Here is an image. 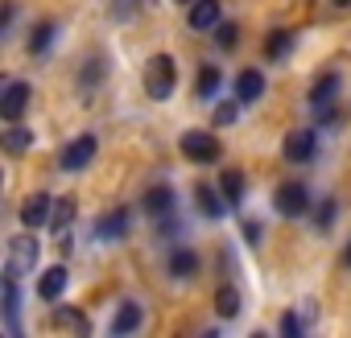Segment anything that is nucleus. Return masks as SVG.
<instances>
[{"mask_svg":"<svg viewBox=\"0 0 351 338\" xmlns=\"http://www.w3.org/2000/svg\"><path fill=\"white\" fill-rule=\"evenodd\" d=\"M215 46H219V50H236V46H240V29H236V25H219V29H215Z\"/></svg>","mask_w":351,"mask_h":338,"instance_id":"nucleus-28","label":"nucleus"},{"mask_svg":"<svg viewBox=\"0 0 351 338\" xmlns=\"http://www.w3.org/2000/svg\"><path fill=\"white\" fill-rule=\"evenodd\" d=\"M141 211L153 215V219H169V215H173V190H169V186H153V190H145Z\"/></svg>","mask_w":351,"mask_h":338,"instance_id":"nucleus-10","label":"nucleus"},{"mask_svg":"<svg viewBox=\"0 0 351 338\" xmlns=\"http://www.w3.org/2000/svg\"><path fill=\"white\" fill-rule=\"evenodd\" d=\"M219 83H223V75H219L215 66H203V70L195 75V95H203V99H207V95H215V91H219Z\"/></svg>","mask_w":351,"mask_h":338,"instance_id":"nucleus-25","label":"nucleus"},{"mask_svg":"<svg viewBox=\"0 0 351 338\" xmlns=\"http://www.w3.org/2000/svg\"><path fill=\"white\" fill-rule=\"evenodd\" d=\"M17 313H21L17 276H5V326H9V334H21V326H17Z\"/></svg>","mask_w":351,"mask_h":338,"instance_id":"nucleus-18","label":"nucleus"},{"mask_svg":"<svg viewBox=\"0 0 351 338\" xmlns=\"http://www.w3.org/2000/svg\"><path fill=\"white\" fill-rule=\"evenodd\" d=\"M244 235H248V244H261V227L256 223H244Z\"/></svg>","mask_w":351,"mask_h":338,"instance_id":"nucleus-33","label":"nucleus"},{"mask_svg":"<svg viewBox=\"0 0 351 338\" xmlns=\"http://www.w3.org/2000/svg\"><path fill=\"white\" fill-rule=\"evenodd\" d=\"M66 281H71L66 264H54V268H46V272H42V281H38V297H42V301H58V297L66 293Z\"/></svg>","mask_w":351,"mask_h":338,"instance_id":"nucleus-11","label":"nucleus"},{"mask_svg":"<svg viewBox=\"0 0 351 338\" xmlns=\"http://www.w3.org/2000/svg\"><path fill=\"white\" fill-rule=\"evenodd\" d=\"M169 272L178 276V281H191V276L199 272V256H195V252H186V248H178V252L169 256Z\"/></svg>","mask_w":351,"mask_h":338,"instance_id":"nucleus-21","label":"nucleus"},{"mask_svg":"<svg viewBox=\"0 0 351 338\" xmlns=\"http://www.w3.org/2000/svg\"><path fill=\"white\" fill-rule=\"evenodd\" d=\"M195 203H199V211L207 219H223L228 215V198H219L211 186H195Z\"/></svg>","mask_w":351,"mask_h":338,"instance_id":"nucleus-17","label":"nucleus"},{"mask_svg":"<svg viewBox=\"0 0 351 338\" xmlns=\"http://www.w3.org/2000/svg\"><path fill=\"white\" fill-rule=\"evenodd\" d=\"M124 235H128V211H108V215L95 219V239L116 244V239H124Z\"/></svg>","mask_w":351,"mask_h":338,"instance_id":"nucleus-9","label":"nucleus"},{"mask_svg":"<svg viewBox=\"0 0 351 338\" xmlns=\"http://www.w3.org/2000/svg\"><path fill=\"white\" fill-rule=\"evenodd\" d=\"M54 326H58V330H75V334H83V338L91 334V322H87L79 309H54Z\"/></svg>","mask_w":351,"mask_h":338,"instance_id":"nucleus-23","label":"nucleus"},{"mask_svg":"<svg viewBox=\"0 0 351 338\" xmlns=\"http://www.w3.org/2000/svg\"><path fill=\"white\" fill-rule=\"evenodd\" d=\"M104 70H108L104 62H87V66H83V87H95V83H104Z\"/></svg>","mask_w":351,"mask_h":338,"instance_id":"nucleus-30","label":"nucleus"},{"mask_svg":"<svg viewBox=\"0 0 351 338\" xmlns=\"http://www.w3.org/2000/svg\"><path fill=\"white\" fill-rule=\"evenodd\" d=\"M335 95H339V79H335V75H322V79L314 83V91H310V107H314V112L335 107Z\"/></svg>","mask_w":351,"mask_h":338,"instance_id":"nucleus-16","label":"nucleus"},{"mask_svg":"<svg viewBox=\"0 0 351 338\" xmlns=\"http://www.w3.org/2000/svg\"><path fill=\"white\" fill-rule=\"evenodd\" d=\"M314 223H318V227H330V223H335V203H330V198H326V203L318 207V215H314Z\"/></svg>","mask_w":351,"mask_h":338,"instance_id":"nucleus-32","label":"nucleus"},{"mask_svg":"<svg viewBox=\"0 0 351 338\" xmlns=\"http://www.w3.org/2000/svg\"><path fill=\"white\" fill-rule=\"evenodd\" d=\"M25 107H29V87L25 83H9L5 95H0V116H5L9 124H17L25 116Z\"/></svg>","mask_w":351,"mask_h":338,"instance_id":"nucleus-8","label":"nucleus"},{"mask_svg":"<svg viewBox=\"0 0 351 338\" xmlns=\"http://www.w3.org/2000/svg\"><path fill=\"white\" fill-rule=\"evenodd\" d=\"M141 322H145V309L136 305V301H124L120 309H116V317H112V334H136L141 330Z\"/></svg>","mask_w":351,"mask_h":338,"instance_id":"nucleus-13","label":"nucleus"},{"mask_svg":"<svg viewBox=\"0 0 351 338\" xmlns=\"http://www.w3.org/2000/svg\"><path fill=\"white\" fill-rule=\"evenodd\" d=\"M178 148H182V157L186 161H195V165H215L219 161V140L211 136V132H199V128H191V132H182V140H178Z\"/></svg>","mask_w":351,"mask_h":338,"instance_id":"nucleus-3","label":"nucleus"},{"mask_svg":"<svg viewBox=\"0 0 351 338\" xmlns=\"http://www.w3.org/2000/svg\"><path fill=\"white\" fill-rule=\"evenodd\" d=\"M71 223H75V198H58V203H54V215H50L54 235H66Z\"/></svg>","mask_w":351,"mask_h":338,"instance_id":"nucleus-22","label":"nucleus"},{"mask_svg":"<svg viewBox=\"0 0 351 338\" xmlns=\"http://www.w3.org/2000/svg\"><path fill=\"white\" fill-rule=\"evenodd\" d=\"M186 25H191L195 34H203V29L219 25V0H195L191 13H186Z\"/></svg>","mask_w":351,"mask_h":338,"instance_id":"nucleus-12","label":"nucleus"},{"mask_svg":"<svg viewBox=\"0 0 351 338\" xmlns=\"http://www.w3.org/2000/svg\"><path fill=\"white\" fill-rule=\"evenodd\" d=\"M50 215H54V198H50V194H29V198H25V207H21V223H25L29 231L46 227V223H50Z\"/></svg>","mask_w":351,"mask_h":338,"instance_id":"nucleus-7","label":"nucleus"},{"mask_svg":"<svg viewBox=\"0 0 351 338\" xmlns=\"http://www.w3.org/2000/svg\"><path fill=\"white\" fill-rule=\"evenodd\" d=\"M273 207H277V215L298 219V215H306V211H310V194H306V186H302V182H281V186H277V194H273Z\"/></svg>","mask_w":351,"mask_h":338,"instance_id":"nucleus-4","label":"nucleus"},{"mask_svg":"<svg viewBox=\"0 0 351 338\" xmlns=\"http://www.w3.org/2000/svg\"><path fill=\"white\" fill-rule=\"evenodd\" d=\"M145 9V0H112V17L116 21H128V17H136Z\"/></svg>","mask_w":351,"mask_h":338,"instance_id":"nucleus-27","label":"nucleus"},{"mask_svg":"<svg viewBox=\"0 0 351 338\" xmlns=\"http://www.w3.org/2000/svg\"><path fill=\"white\" fill-rule=\"evenodd\" d=\"M314 148H318L314 128H293V132L285 136V161H293V165H306V161L314 157Z\"/></svg>","mask_w":351,"mask_h":338,"instance_id":"nucleus-6","label":"nucleus"},{"mask_svg":"<svg viewBox=\"0 0 351 338\" xmlns=\"http://www.w3.org/2000/svg\"><path fill=\"white\" fill-rule=\"evenodd\" d=\"M330 5H335V9H351V0H330Z\"/></svg>","mask_w":351,"mask_h":338,"instance_id":"nucleus-34","label":"nucleus"},{"mask_svg":"<svg viewBox=\"0 0 351 338\" xmlns=\"http://www.w3.org/2000/svg\"><path fill=\"white\" fill-rule=\"evenodd\" d=\"M281 334H285V338H298V334H306V317H298V313H285V317H281Z\"/></svg>","mask_w":351,"mask_h":338,"instance_id":"nucleus-29","label":"nucleus"},{"mask_svg":"<svg viewBox=\"0 0 351 338\" xmlns=\"http://www.w3.org/2000/svg\"><path fill=\"white\" fill-rule=\"evenodd\" d=\"M265 95V75L261 70H240L236 75V99L240 103H252V99H261Z\"/></svg>","mask_w":351,"mask_h":338,"instance_id":"nucleus-14","label":"nucleus"},{"mask_svg":"<svg viewBox=\"0 0 351 338\" xmlns=\"http://www.w3.org/2000/svg\"><path fill=\"white\" fill-rule=\"evenodd\" d=\"M219 190H223V198H228L232 207H240V198H244V174H240V169H223Z\"/></svg>","mask_w":351,"mask_h":338,"instance_id":"nucleus-24","label":"nucleus"},{"mask_svg":"<svg viewBox=\"0 0 351 338\" xmlns=\"http://www.w3.org/2000/svg\"><path fill=\"white\" fill-rule=\"evenodd\" d=\"M95 148H99V140L91 136V132H83V136H75L66 148H62V169H87L91 165V157H95Z\"/></svg>","mask_w":351,"mask_h":338,"instance_id":"nucleus-5","label":"nucleus"},{"mask_svg":"<svg viewBox=\"0 0 351 338\" xmlns=\"http://www.w3.org/2000/svg\"><path fill=\"white\" fill-rule=\"evenodd\" d=\"M38 256H42V248H38V239L34 235H13L9 239V252H5V276H29L34 272V264H38Z\"/></svg>","mask_w":351,"mask_h":338,"instance_id":"nucleus-2","label":"nucleus"},{"mask_svg":"<svg viewBox=\"0 0 351 338\" xmlns=\"http://www.w3.org/2000/svg\"><path fill=\"white\" fill-rule=\"evenodd\" d=\"M54 38H58V25H54V21H38V25L29 29L25 50H29V54H46V50L54 46Z\"/></svg>","mask_w":351,"mask_h":338,"instance_id":"nucleus-15","label":"nucleus"},{"mask_svg":"<svg viewBox=\"0 0 351 338\" xmlns=\"http://www.w3.org/2000/svg\"><path fill=\"white\" fill-rule=\"evenodd\" d=\"M236 116H240V107H236V103H219V107H215V124H219V128L236 124Z\"/></svg>","mask_w":351,"mask_h":338,"instance_id":"nucleus-31","label":"nucleus"},{"mask_svg":"<svg viewBox=\"0 0 351 338\" xmlns=\"http://www.w3.org/2000/svg\"><path fill=\"white\" fill-rule=\"evenodd\" d=\"M289 50H293V34H289V29H273V34L265 38V58H269V62H281Z\"/></svg>","mask_w":351,"mask_h":338,"instance_id":"nucleus-19","label":"nucleus"},{"mask_svg":"<svg viewBox=\"0 0 351 338\" xmlns=\"http://www.w3.org/2000/svg\"><path fill=\"white\" fill-rule=\"evenodd\" d=\"M240 289L236 285H219V293H215V313L219 317H240Z\"/></svg>","mask_w":351,"mask_h":338,"instance_id":"nucleus-20","label":"nucleus"},{"mask_svg":"<svg viewBox=\"0 0 351 338\" xmlns=\"http://www.w3.org/2000/svg\"><path fill=\"white\" fill-rule=\"evenodd\" d=\"M343 264H347V268H351V244H347V252H343Z\"/></svg>","mask_w":351,"mask_h":338,"instance_id":"nucleus-35","label":"nucleus"},{"mask_svg":"<svg viewBox=\"0 0 351 338\" xmlns=\"http://www.w3.org/2000/svg\"><path fill=\"white\" fill-rule=\"evenodd\" d=\"M173 87H178V66H173L169 54H153L145 62V95L149 99H169Z\"/></svg>","mask_w":351,"mask_h":338,"instance_id":"nucleus-1","label":"nucleus"},{"mask_svg":"<svg viewBox=\"0 0 351 338\" xmlns=\"http://www.w3.org/2000/svg\"><path fill=\"white\" fill-rule=\"evenodd\" d=\"M29 144H34V132H29V128H17V124H13V128L5 132V148H9V153H25Z\"/></svg>","mask_w":351,"mask_h":338,"instance_id":"nucleus-26","label":"nucleus"},{"mask_svg":"<svg viewBox=\"0 0 351 338\" xmlns=\"http://www.w3.org/2000/svg\"><path fill=\"white\" fill-rule=\"evenodd\" d=\"M178 5H195V0H178Z\"/></svg>","mask_w":351,"mask_h":338,"instance_id":"nucleus-36","label":"nucleus"}]
</instances>
